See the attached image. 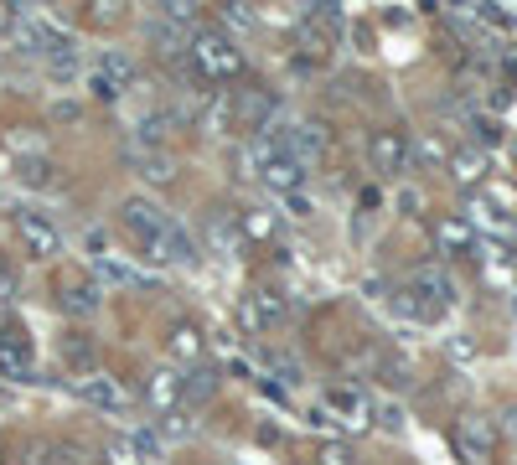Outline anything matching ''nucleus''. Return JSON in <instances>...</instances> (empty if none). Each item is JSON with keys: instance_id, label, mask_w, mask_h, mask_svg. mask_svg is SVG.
Masks as SVG:
<instances>
[{"instance_id": "1", "label": "nucleus", "mask_w": 517, "mask_h": 465, "mask_svg": "<svg viewBox=\"0 0 517 465\" xmlns=\"http://www.w3.org/2000/svg\"><path fill=\"white\" fill-rule=\"evenodd\" d=\"M119 228H125L130 243L140 248L145 259H156V264H192L197 259V248H192L187 233H181V223H171V212H161L156 202H145V197L119 207Z\"/></svg>"}, {"instance_id": "2", "label": "nucleus", "mask_w": 517, "mask_h": 465, "mask_svg": "<svg viewBox=\"0 0 517 465\" xmlns=\"http://www.w3.org/2000/svg\"><path fill=\"white\" fill-rule=\"evenodd\" d=\"M187 52H192L197 73H202L212 88H223V83H238V78H243V52L223 37V31H197Z\"/></svg>"}, {"instance_id": "3", "label": "nucleus", "mask_w": 517, "mask_h": 465, "mask_svg": "<svg viewBox=\"0 0 517 465\" xmlns=\"http://www.w3.org/2000/svg\"><path fill=\"white\" fill-rule=\"evenodd\" d=\"M450 445H455V455H461L466 465H486L497 455V424L481 419V414H466V419H455Z\"/></svg>"}, {"instance_id": "4", "label": "nucleus", "mask_w": 517, "mask_h": 465, "mask_svg": "<svg viewBox=\"0 0 517 465\" xmlns=\"http://www.w3.org/2000/svg\"><path fill=\"white\" fill-rule=\"evenodd\" d=\"M16 238H21V248L32 259H57V254H63V233H57V223L47 212H37V207L16 212Z\"/></svg>"}, {"instance_id": "5", "label": "nucleus", "mask_w": 517, "mask_h": 465, "mask_svg": "<svg viewBox=\"0 0 517 465\" xmlns=\"http://www.w3.org/2000/svg\"><path fill=\"white\" fill-rule=\"evenodd\" d=\"M368 161H373L378 176H404V166H409V140H404V130H378V135L368 140Z\"/></svg>"}, {"instance_id": "6", "label": "nucleus", "mask_w": 517, "mask_h": 465, "mask_svg": "<svg viewBox=\"0 0 517 465\" xmlns=\"http://www.w3.org/2000/svg\"><path fill=\"white\" fill-rule=\"evenodd\" d=\"M280 135H285V150H290V161L300 166H311L326 155V130L316 119H300V124H280Z\"/></svg>"}, {"instance_id": "7", "label": "nucleus", "mask_w": 517, "mask_h": 465, "mask_svg": "<svg viewBox=\"0 0 517 465\" xmlns=\"http://www.w3.org/2000/svg\"><path fill=\"white\" fill-rule=\"evenodd\" d=\"M326 414H337L342 429H368L373 424V403L357 388H326Z\"/></svg>"}, {"instance_id": "8", "label": "nucleus", "mask_w": 517, "mask_h": 465, "mask_svg": "<svg viewBox=\"0 0 517 465\" xmlns=\"http://www.w3.org/2000/svg\"><path fill=\"white\" fill-rule=\"evenodd\" d=\"M78 393L88 398V409H99V414H109V419H119V414L130 409L125 388H119L114 378H104V372H94V378H83V383H78Z\"/></svg>"}, {"instance_id": "9", "label": "nucleus", "mask_w": 517, "mask_h": 465, "mask_svg": "<svg viewBox=\"0 0 517 465\" xmlns=\"http://www.w3.org/2000/svg\"><path fill=\"white\" fill-rule=\"evenodd\" d=\"M285 295L280 290H254L249 295V305H243V321H249L254 331H280L285 326Z\"/></svg>"}, {"instance_id": "10", "label": "nucleus", "mask_w": 517, "mask_h": 465, "mask_svg": "<svg viewBox=\"0 0 517 465\" xmlns=\"http://www.w3.org/2000/svg\"><path fill=\"white\" fill-rule=\"evenodd\" d=\"M32 347H26V331L21 326H11V331H0V372L6 378H16V383H26L32 378Z\"/></svg>"}, {"instance_id": "11", "label": "nucleus", "mask_w": 517, "mask_h": 465, "mask_svg": "<svg viewBox=\"0 0 517 465\" xmlns=\"http://www.w3.org/2000/svg\"><path fill=\"white\" fill-rule=\"evenodd\" d=\"M145 393H150V403H156L161 414H176V403L187 398V378H181L176 367H161V372H150Z\"/></svg>"}, {"instance_id": "12", "label": "nucleus", "mask_w": 517, "mask_h": 465, "mask_svg": "<svg viewBox=\"0 0 517 465\" xmlns=\"http://www.w3.org/2000/svg\"><path fill=\"white\" fill-rule=\"evenodd\" d=\"M435 243H440V254H471V248H476V228L466 223V217H440V223H435Z\"/></svg>"}, {"instance_id": "13", "label": "nucleus", "mask_w": 517, "mask_h": 465, "mask_svg": "<svg viewBox=\"0 0 517 465\" xmlns=\"http://www.w3.org/2000/svg\"><path fill=\"white\" fill-rule=\"evenodd\" d=\"M57 290H63V305L73 310V316H88V310L99 305V285H94V279H83V274H63V285H57Z\"/></svg>"}, {"instance_id": "14", "label": "nucleus", "mask_w": 517, "mask_h": 465, "mask_svg": "<svg viewBox=\"0 0 517 465\" xmlns=\"http://www.w3.org/2000/svg\"><path fill=\"white\" fill-rule=\"evenodd\" d=\"M166 352L181 357V362H197V357H202V331H197L192 321H176L171 336H166Z\"/></svg>"}, {"instance_id": "15", "label": "nucleus", "mask_w": 517, "mask_h": 465, "mask_svg": "<svg viewBox=\"0 0 517 465\" xmlns=\"http://www.w3.org/2000/svg\"><path fill=\"white\" fill-rule=\"evenodd\" d=\"M238 233H243V238H259V243H269V238H275V217H264L259 207H249V212L238 217Z\"/></svg>"}, {"instance_id": "16", "label": "nucleus", "mask_w": 517, "mask_h": 465, "mask_svg": "<svg viewBox=\"0 0 517 465\" xmlns=\"http://www.w3.org/2000/svg\"><path fill=\"white\" fill-rule=\"evenodd\" d=\"M135 166H140L145 181H171V166H166L161 150H135Z\"/></svg>"}, {"instance_id": "17", "label": "nucleus", "mask_w": 517, "mask_h": 465, "mask_svg": "<svg viewBox=\"0 0 517 465\" xmlns=\"http://www.w3.org/2000/svg\"><path fill=\"white\" fill-rule=\"evenodd\" d=\"M21 181H26V186H57V166H52V161H26V166H21Z\"/></svg>"}, {"instance_id": "18", "label": "nucleus", "mask_w": 517, "mask_h": 465, "mask_svg": "<svg viewBox=\"0 0 517 465\" xmlns=\"http://www.w3.org/2000/svg\"><path fill=\"white\" fill-rule=\"evenodd\" d=\"M104 460H109V465H145V455H140V450H135L130 440H109Z\"/></svg>"}, {"instance_id": "19", "label": "nucleus", "mask_w": 517, "mask_h": 465, "mask_svg": "<svg viewBox=\"0 0 517 465\" xmlns=\"http://www.w3.org/2000/svg\"><path fill=\"white\" fill-rule=\"evenodd\" d=\"M316 465H352V450L347 445H316Z\"/></svg>"}, {"instance_id": "20", "label": "nucleus", "mask_w": 517, "mask_h": 465, "mask_svg": "<svg viewBox=\"0 0 517 465\" xmlns=\"http://www.w3.org/2000/svg\"><path fill=\"white\" fill-rule=\"evenodd\" d=\"M0 300H16V269L6 254H0Z\"/></svg>"}, {"instance_id": "21", "label": "nucleus", "mask_w": 517, "mask_h": 465, "mask_svg": "<svg viewBox=\"0 0 517 465\" xmlns=\"http://www.w3.org/2000/svg\"><path fill=\"white\" fill-rule=\"evenodd\" d=\"M156 47H161L166 57H171V52H187V47H181V31H176V26H171V31H166V26H156Z\"/></svg>"}, {"instance_id": "22", "label": "nucleus", "mask_w": 517, "mask_h": 465, "mask_svg": "<svg viewBox=\"0 0 517 465\" xmlns=\"http://www.w3.org/2000/svg\"><path fill=\"white\" fill-rule=\"evenodd\" d=\"M455 176L476 181V176H481V155H455Z\"/></svg>"}]
</instances>
